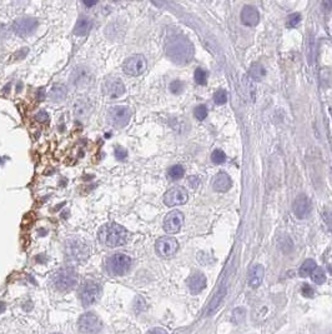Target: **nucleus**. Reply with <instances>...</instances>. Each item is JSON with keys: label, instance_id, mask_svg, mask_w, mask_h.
Returning <instances> with one entry per match:
<instances>
[{"label": "nucleus", "instance_id": "f257e3e1", "mask_svg": "<svg viewBox=\"0 0 332 334\" xmlns=\"http://www.w3.org/2000/svg\"><path fill=\"white\" fill-rule=\"evenodd\" d=\"M99 240L109 248L122 247L129 240V233L122 225L116 223H108L99 230Z\"/></svg>", "mask_w": 332, "mask_h": 334}, {"label": "nucleus", "instance_id": "f03ea898", "mask_svg": "<svg viewBox=\"0 0 332 334\" xmlns=\"http://www.w3.org/2000/svg\"><path fill=\"white\" fill-rule=\"evenodd\" d=\"M66 257L76 263H84L90 255V245L85 239L79 237H72L65 243Z\"/></svg>", "mask_w": 332, "mask_h": 334}, {"label": "nucleus", "instance_id": "7ed1b4c3", "mask_svg": "<svg viewBox=\"0 0 332 334\" xmlns=\"http://www.w3.org/2000/svg\"><path fill=\"white\" fill-rule=\"evenodd\" d=\"M168 55L178 64L188 62V59L192 55V48L190 43L181 38H176L172 42L168 43Z\"/></svg>", "mask_w": 332, "mask_h": 334}, {"label": "nucleus", "instance_id": "20e7f679", "mask_svg": "<svg viewBox=\"0 0 332 334\" xmlns=\"http://www.w3.org/2000/svg\"><path fill=\"white\" fill-rule=\"evenodd\" d=\"M78 282H79V278L72 268H64V269L58 270L52 277V284L60 292L72 290V288L76 287Z\"/></svg>", "mask_w": 332, "mask_h": 334}, {"label": "nucleus", "instance_id": "39448f33", "mask_svg": "<svg viewBox=\"0 0 332 334\" xmlns=\"http://www.w3.org/2000/svg\"><path fill=\"white\" fill-rule=\"evenodd\" d=\"M132 267V258L122 253H116L112 254L109 259L106 260V270L109 274L114 277H120L129 272Z\"/></svg>", "mask_w": 332, "mask_h": 334}, {"label": "nucleus", "instance_id": "423d86ee", "mask_svg": "<svg viewBox=\"0 0 332 334\" xmlns=\"http://www.w3.org/2000/svg\"><path fill=\"white\" fill-rule=\"evenodd\" d=\"M70 83L75 89L85 90L92 87V84L94 83V75L89 68L80 65L72 70V75H70Z\"/></svg>", "mask_w": 332, "mask_h": 334}, {"label": "nucleus", "instance_id": "0eeeda50", "mask_svg": "<svg viewBox=\"0 0 332 334\" xmlns=\"http://www.w3.org/2000/svg\"><path fill=\"white\" fill-rule=\"evenodd\" d=\"M102 297V287L95 282H86L80 288V299L85 307L95 304Z\"/></svg>", "mask_w": 332, "mask_h": 334}, {"label": "nucleus", "instance_id": "6e6552de", "mask_svg": "<svg viewBox=\"0 0 332 334\" xmlns=\"http://www.w3.org/2000/svg\"><path fill=\"white\" fill-rule=\"evenodd\" d=\"M146 68V59H145L144 55L140 54L132 55V57L128 58V59L125 60L124 65H122V70H124L128 75H132V77H139V75L144 74Z\"/></svg>", "mask_w": 332, "mask_h": 334}, {"label": "nucleus", "instance_id": "1a4fd4ad", "mask_svg": "<svg viewBox=\"0 0 332 334\" xmlns=\"http://www.w3.org/2000/svg\"><path fill=\"white\" fill-rule=\"evenodd\" d=\"M80 332L85 334H96L102 330V320L94 313H85L79 318L78 323Z\"/></svg>", "mask_w": 332, "mask_h": 334}, {"label": "nucleus", "instance_id": "9d476101", "mask_svg": "<svg viewBox=\"0 0 332 334\" xmlns=\"http://www.w3.org/2000/svg\"><path fill=\"white\" fill-rule=\"evenodd\" d=\"M132 110L125 105H118L109 110V120L115 128H124L129 124Z\"/></svg>", "mask_w": 332, "mask_h": 334}, {"label": "nucleus", "instance_id": "9b49d317", "mask_svg": "<svg viewBox=\"0 0 332 334\" xmlns=\"http://www.w3.org/2000/svg\"><path fill=\"white\" fill-rule=\"evenodd\" d=\"M102 93L110 99H118L125 93V85L120 78H106L102 84Z\"/></svg>", "mask_w": 332, "mask_h": 334}, {"label": "nucleus", "instance_id": "f8f14e48", "mask_svg": "<svg viewBox=\"0 0 332 334\" xmlns=\"http://www.w3.org/2000/svg\"><path fill=\"white\" fill-rule=\"evenodd\" d=\"M155 249H156L158 254H159L160 257H172V255L178 252V240L172 237H162L158 239L156 244H155Z\"/></svg>", "mask_w": 332, "mask_h": 334}, {"label": "nucleus", "instance_id": "ddd939ff", "mask_svg": "<svg viewBox=\"0 0 332 334\" xmlns=\"http://www.w3.org/2000/svg\"><path fill=\"white\" fill-rule=\"evenodd\" d=\"M188 199V194L182 187H174L168 189L164 195V203L168 207L185 204Z\"/></svg>", "mask_w": 332, "mask_h": 334}, {"label": "nucleus", "instance_id": "4468645a", "mask_svg": "<svg viewBox=\"0 0 332 334\" xmlns=\"http://www.w3.org/2000/svg\"><path fill=\"white\" fill-rule=\"evenodd\" d=\"M38 25L39 23L34 18H20L12 23V30L20 37H28L36 30Z\"/></svg>", "mask_w": 332, "mask_h": 334}, {"label": "nucleus", "instance_id": "2eb2a0df", "mask_svg": "<svg viewBox=\"0 0 332 334\" xmlns=\"http://www.w3.org/2000/svg\"><path fill=\"white\" fill-rule=\"evenodd\" d=\"M184 224V214L178 210H172L165 217L164 229L168 234H175L180 232Z\"/></svg>", "mask_w": 332, "mask_h": 334}, {"label": "nucleus", "instance_id": "dca6fc26", "mask_svg": "<svg viewBox=\"0 0 332 334\" xmlns=\"http://www.w3.org/2000/svg\"><path fill=\"white\" fill-rule=\"evenodd\" d=\"M294 214L298 218V219H305L310 215L311 213V200L308 199V195L300 194L292 204Z\"/></svg>", "mask_w": 332, "mask_h": 334}, {"label": "nucleus", "instance_id": "f3484780", "mask_svg": "<svg viewBox=\"0 0 332 334\" xmlns=\"http://www.w3.org/2000/svg\"><path fill=\"white\" fill-rule=\"evenodd\" d=\"M206 283L208 280H206L205 274L201 272H195L188 277V287L192 294H198L206 288Z\"/></svg>", "mask_w": 332, "mask_h": 334}, {"label": "nucleus", "instance_id": "a211bd4d", "mask_svg": "<svg viewBox=\"0 0 332 334\" xmlns=\"http://www.w3.org/2000/svg\"><path fill=\"white\" fill-rule=\"evenodd\" d=\"M260 20L258 10L252 5H245L241 12V23L246 27H255Z\"/></svg>", "mask_w": 332, "mask_h": 334}, {"label": "nucleus", "instance_id": "6ab92c4d", "mask_svg": "<svg viewBox=\"0 0 332 334\" xmlns=\"http://www.w3.org/2000/svg\"><path fill=\"white\" fill-rule=\"evenodd\" d=\"M264 275H265V268L261 264H255L250 268L248 275V282L251 288H258L262 283Z\"/></svg>", "mask_w": 332, "mask_h": 334}, {"label": "nucleus", "instance_id": "aec40b11", "mask_svg": "<svg viewBox=\"0 0 332 334\" xmlns=\"http://www.w3.org/2000/svg\"><path fill=\"white\" fill-rule=\"evenodd\" d=\"M232 187V180H231L230 175L226 174V173L220 172L218 174H216V177L214 178L212 182V188L214 190L218 193H225L228 190L231 189Z\"/></svg>", "mask_w": 332, "mask_h": 334}, {"label": "nucleus", "instance_id": "412c9836", "mask_svg": "<svg viewBox=\"0 0 332 334\" xmlns=\"http://www.w3.org/2000/svg\"><path fill=\"white\" fill-rule=\"evenodd\" d=\"M92 105L86 99H78L74 104V114L76 118H86L90 114Z\"/></svg>", "mask_w": 332, "mask_h": 334}, {"label": "nucleus", "instance_id": "4be33fe9", "mask_svg": "<svg viewBox=\"0 0 332 334\" xmlns=\"http://www.w3.org/2000/svg\"><path fill=\"white\" fill-rule=\"evenodd\" d=\"M92 19H89V18H80V19L78 20L76 25H75L74 33L76 35H79V37H84V35H86L88 33L92 30Z\"/></svg>", "mask_w": 332, "mask_h": 334}, {"label": "nucleus", "instance_id": "5701e85b", "mask_svg": "<svg viewBox=\"0 0 332 334\" xmlns=\"http://www.w3.org/2000/svg\"><path fill=\"white\" fill-rule=\"evenodd\" d=\"M68 95V89L64 84H55L54 87L52 88L49 93V97L52 102H62V100L66 98Z\"/></svg>", "mask_w": 332, "mask_h": 334}, {"label": "nucleus", "instance_id": "b1692460", "mask_svg": "<svg viewBox=\"0 0 332 334\" xmlns=\"http://www.w3.org/2000/svg\"><path fill=\"white\" fill-rule=\"evenodd\" d=\"M318 268V264H316V262L314 259H308L305 260V262L302 263V265L300 267V270H298V274H300V277H308V275L312 274L314 270Z\"/></svg>", "mask_w": 332, "mask_h": 334}, {"label": "nucleus", "instance_id": "393cba45", "mask_svg": "<svg viewBox=\"0 0 332 334\" xmlns=\"http://www.w3.org/2000/svg\"><path fill=\"white\" fill-rule=\"evenodd\" d=\"M248 73H250L251 79L256 80V82H260L265 77V69H264V67L260 63H254L250 67V72Z\"/></svg>", "mask_w": 332, "mask_h": 334}, {"label": "nucleus", "instance_id": "a878e982", "mask_svg": "<svg viewBox=\"0 0 332 334\" xmlns=\"http://www.w3.org/2000/svg\"><path fill=\"white\" fill-rule=\"evenodd\" d=\"M225 288H221L220 290H218V293H216L215 294V297L212 298V300H211V304H210V307H208V314H211V313L212 312H215V309L216 308L218 307V305L221 304V303H222V299H224V297H225Z\"/></svg>", "mask_w": 332, "mask_h": 334}, {"label": "nucleus", "instance_id": "bb28decb", "mask_svg": "<svg viewBox=\"0 0 332 334\" xmlns=\"http://www.w3.org/2000/svg\"><path fill=\"white\" fill-rule=\"evenodd\" d=\"M185 174V169H184L182 165H172L170 169L168 170V177L172 180H178L184 177Z\"/></svg>", "mask_w": 332, "mask_h": 334}, {"label": "nucleus", "instance_id": "cd10ccee", "mask_svg": "<svg viewBox=\"0 0 332 334\" xmlns=\"http://www.w3.org/2000/svg\"><path fill=\"white\" fill-rule=\"evenodd\" d=\"M194 78H195V82L198 83V85H205L206 83H208V73H206V70L201 69V68H198V69L195 70Z\"/></svg>", "mask_w": 332, "mask_h": 334}, {"label": "nucleus", "instance_id": "c85d7f7f", "mask_svg": "<svg viewBox=\"0 0 332 334\" xmlns=\"http://www.w3.org/2000/svg\"><path fill=\"white\" fill-rule=\"evenodd\" d=\"M311 278H312V280L316 283V284H324V283L326 282L325 272L318 267L314 270L312 274H311Z\"/></svg>", "mask_w": 332, "mask_h": 334}, {"label": "nucleus", "instance_id": "c756f323", "mask_svg": "<svg viewBox=\"0 0 332 334\" xmlns=\"http://www.w3.org/2000/svg\"><path fill=\"white\" fill-rule=\"evenodd\" d=\"M245 314L246 310L244 309V308H236V309L232 312V317H231V319H232V322L235 323V324H240V323H242V320L245 319Z\"/></svg>", "mask_w": 332, "mask_h": 334}, {"label": "nucleus", "instance_id": "7c9ffc66", "mask_svg": "<svg viewBox=\"0 0 332 334\" xmlns=\"http://www.w3.org/2000/svg\"><path fill=\"white\" fill-rule=\"evenodd\" d=\"M208 108H206V105H198V107L195 108V110H194V115H195V118L198 120H205L206 118H208Z\"/></svg>", "mask_w": 332, "mask_h": 334}, {"label": "nucleus", "instance_id": "2f4dec72", "mask_svg": "<svg viewBox=\"0 0 332 334\" xmlns=\"http://www.w3.org/2000/svg\"><path fill=\"white\" fill-rule=\"evenodd\" d=\"M211 160H212L215 164H222V163H225L226 160V154L222 152V150L216 149L214 150L212 154H211Z\"/></svg>", "mask_w": 332, "mask_h": 334}, {"label": "nucleus", "instance_id": "473e14b6", "mask_svg": "<svg viewBox=\"0 0 332 334\" xmlns=\"http://www.w3.org/2000/svg\"><path fill=\"white\" fill-rule=\"evenodd\" d=\"M214 100H215L216 104L218 105H222L225 104L226 102H228V93H226V90H218V92L214 94Z\"/></svg>", "mask_w": 332, "mask_h": 334}, {"label": "nucleus", "instance_id": "72a5a7b5", "mask_svg": "<svg viewBox=\"0 0 332 334\" xmlns=\"http://www.w3.org/2000/svg\"><path fill=\"white\" fill-rule=\"evenodd\" d=\"M301 19H302V18H301L300 13H294V14H291L290 17L288 18V28L298 27V25L300 24Z\"/></svg>", "mask_w": 332, "mask_h": 334}, {"label": "nucleus", "instance_id": "f704fd0d", "mask_svg": "<svg viewBox=\"0 0 332 334\" xmlns=\"http://www.w3.org/2000/svg\"><path fill=\"white\" fill-rule=\"evenodd\" d=\"M182 89H184V84L181 80H174V82L170 84V90L171 93H174V94H178V93L182 92Z\"/></svg>", "mask_w": 332, "mask_h": 334}, {"label": "nucleus", "instance_id": "c9c22d12", "mask_svg": "<svg viewBox=\"0 0 332 334\" xmlns=\"http://www.w3.org/2000/svg\"><path fill=\"white\" fill-rule=\"evenodd\" d=\"M301 294H302L304 297H306V298H312L314 294H315V292H314L312 287H311L310 284L305 283V284L301 287Z\"/></svg>", "mask_w": 332, "mask_h": 334}, {"label": "nucleus", "instance_id": "e433bc0d", "mask_svg": "<svg viewBox=\"0 0 332 334\" xmlns=\"http://www.w3.org/2000/svg\"><path fill=\"white\" fill-rule=\"evenodd\" d=\"M115 157H116L118 160H125L128 158V152L124 149V148H116L115 149Z\"/></svg>", "mask_w": 332, "mask_h": 334}, {"label": "nucleus", "instance_id": "4c0bfd02", "mask_svg": "<svg viewBox=\"0 0 332 334\" xmlns=\"http://www.w3.org/2000/svg\"><path fill=\"white\" fill-rule=\"evenodd\" d=\"M35 120L39 123H46L49 122V115H48L46 112L42 110V112H39L36 115H35Z\"/></svg>", "mask_w": 332, "mask_h": 334}, {"label": "nucleus", "instance_id": "58836bf2", "mask_svg": "<svg viewBox=\"0 0 332 334\" xmlns=\"http://www.w3.org/2000/svg\"><path fill=\"white\" fill-rule=\"evenodd\" d=\"M146 334H168L165 329H162V328H154V329L149 330Z\"/></svg>", "mask_w": 332, "mask_h": 334}, {"label": "nucleus", "instance_id": "ea45409f", "mask_svg": "<svg viewBox=\"0 0 332 334\" xmlns=\"http://www.w3.org/2000/svg\"><path fill=\"white\" fill-rule=\"evenodd\" d=\"M324 7L328 10H332V2H325L324 3Z\"/></svg>", "mask_w": 332, "mask_h": 334}, {"label": "nucleus", "instance_id": "a19ab883", "mask_svg": "<svg viewBox=\"0 0 332 334\" xmlns=\"http://www.w3.org/2000/svg\"><path fill=\"white\" fill-rule=\"evenodd\" d=\"M84 4L86 5V7H92V5H95L96 3H84Z\"/></svg>", "mask_w": 332, "mask_h": 334}, {"label": "nucleus", "instance_id": "79ce46f5", "mask_svg": "<svg viewBox=\"0 0 332 334\" xmlns=\"http://www.w3.org/2000/svg\"><path fill=\"white\" fill-rule=\"evenodd\" d=\"M330 112H331V115H332V107L330 108Z\"/></svg>", "mask_w": 332, "mask_h": 334}, {"label": "nucleus", "instance_id": "37998d69", "mask_svg": "<svg viewBox=\"0 0 332 334\" xmlns=\"http://www.w3.org/2000/svg\"><path fill=\"white\" fill-rule=\"evenodd\" d=\"M330 270L332 272V265H330Z\"/></svg>", "mask_w": 332, "mask_h": 334}, {"label": "nucleus", "instance_id": "c03bdc74", "mask_svg": "<svg viewBox=\"0 0 332 334\" xmlns=\"http://www.w3.org/2000/svg\"><path fill=\"white\" fill-rule=\"evenodd\" d=\"M55 334H59V333H55Z\"/></svg>", "mask_w": 332, "mask_h": 334}]
</instances>
